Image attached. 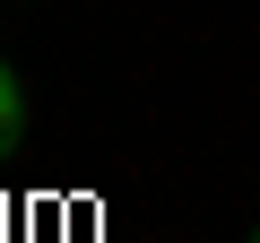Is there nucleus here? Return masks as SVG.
<instances>
[{
  "label": "nucleus",
  "instance_id": "nucleus-1",
  "mask_svg": "<svg viewBox=\"0 0 260 243\" xmlns=\"http://www.w3.org/2000/svg\"><path fill=\"white\" fill-rule=\"evenodd\" d=\"M18 139H26V96H18V70L0 61V157H9Z\"/></svg>",
  "mask_w": 260,
  "mask_h": 243
},
{
  "label": "nucleus",
  "instance_id": "nucleus-2",
  "mask_svg": "<svg viewBox=\"0 0 260 243\" xmlns=\"http://www.w3.org/2000/svg\"><path fill=\"white\" fill-rule=\"evenodd\" d=\"M243 243H260V226H251V234H243Z\"/></svg>",
  "mask_w": 260,
  "mask_h": 243
}]
</instances>
